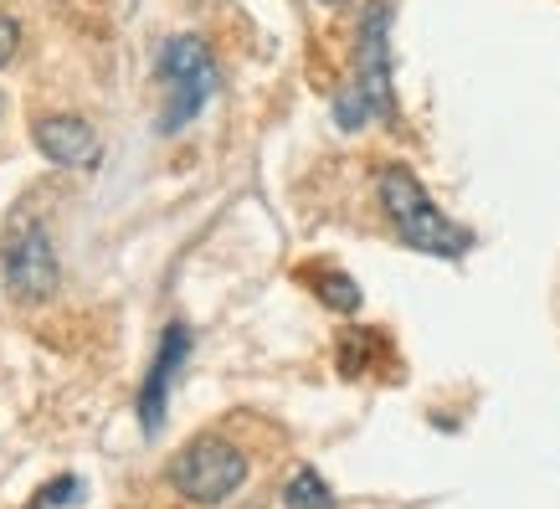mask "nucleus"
Returning a JSON list of instances; mask_svg holds the SVG:
<instances>
[{"label": "nucleus", "mask_w": 560, "mask_h": 509, "mask_svg": "<svg viewBox=\"0 0 560 509\" xmlns=\"http://www.w3.org/2000/svg\"><path fill=\"white\" fill-rule=\"evenodd\" d=\"M375 190H381V211H386L396 242H407L411 253L463 257L474 247V232L447 217V211L432 201V190H427L407 165H386L375 175Z\"/></svg>", "instance_id": "obj_1"}, {"label": "nucleus", "mask_w": 560, "mask_h": 509, "mask_svg": "<svg viewBox=\"0 0 560 509\" xmlns=\"http://www.w3.org/2000/svg\"><path fill=\"white\" fill-rule=\"evenodd\" d=\"M390 114H396V103H390V0H371L355 42V78L335 99V124L365 129Z\"/></svg>", "instance_id": "obj_2"}, {"label": "nucleus", "mask_w": 560, "mask_h": 509, "mask_svg": "<svg viewBox=\"0 0 560 509\" xmlns=\"http://www.w3.org/2000/svg\"><path fill=\"white\" fill-rule=\"evenodd\" d=\"M160 88H165L160 135H180V129L201 119V108L217 99L221 88V68L201 36H171L160 47Z\"/></svg>", "instance_id": "obj_3"}, {"label": "nucleus", "mask_w": 560, "mask_h": 509, "mask_svg": "<svg viewBox=\"0 0 560 509\" xmlns=\"http://www.w3.org/2000/svg\"><path fill=\"white\" fill-rule=\"evenodd\" d=\"M242 484H247V453L226 438L186 442L171 463V489L201 509H217L226 499H237Z\"/></svg>", "instance_id": "obj_4"}, {"label": "nucleus", "mask_w": 560, "mask_h": 509, "mask_svg": "<svg viewBox=\"0 0 560 509\" xmlns=\"http://www.w3.org/2000/svg\"><path fill=\"white\" fill-rule=\"evenodd\" d=\"M0 268H5V289L21 304H42L51 289H57V253H51L47 227L36 217L21 211L5 232V247H0Z\"/></svg>", "instance_id": "obj_5"}, {"label": "nucleus", "mask_w": 560, "mask_h": 509, "mask_svg": "<svg viewBox=\"0 0 560 509\" xmlns=\"http://www.w3.org/2000/svg\"><path fill=\"white\" fill-rule=\"evenodd\" d=\"M190 356V329L186 324H171L165 335H160V350H154L150 360V375H144V386H139V423H144V432H160V423H165V407H171V386L175 375H180V366H186Z\"/></svg>", "instance_id": "obj_6"}, {"label": "nucleus", "mask_w": 560, "mask_h": 509, "mask_svg": "<svg viewBox=\"0 0 560 509\" xmlns=\"http://www.w3.org/2000/svg\"><path fill=\"white\" fill-rule=\"evenodd\" d=\"M32 139H36V150L62 170H93L103 154L98 129L88 119H78V114H42L32 124Z\"/></svg>", "instance_id": "obj_7"}, {"label": "nucleus", "mask_w": 560, "mask_h": 509, "mask_svg": "<svg viewBox=\"0 0 560 509\" xmlns=\"http://www.w3.org/2000/svg\"><path fill=\"white\" fill-rule=\"evenodd\" d=\"M283 505L289 509H335V489H329L314 468H299V474L289 478V489H283Z\"/></svg>", "instance_id": "obj_8"}, {"label": "nucleus", "mask_w": 560, "mask_h": 509, "mask_svg": "<svg viewBox=\"0 0 560 509\" xmlns=\"http://www.w3.org/2000/svg\"><path fill=\"white\" fill-rule=\"evenodd\" d=\"M314 289H319V299L335 309V314H355L360 309V289L350 273H324V284H314Z\"/></svg>", "instance_id": "obj_9"}, {"label": "nucleus", "mask_w": 560, "mask_h": 509, "mask_svg": "<svg viewBox=\"0 0 560 509\" xmlns=\"http://www.w3.org/2000/svg\"><path fill=\"white\" fill-rule=\"evenodd\" d=\"M83 499V484L78 478H57V484H47V489L32 499V509H51V505H78Z\"/></svg>", "instance_id": "obj_10"}, {"label": "nucleus", "mask_w": 560, "mask_h": 509, "mask_svg": "<svg viewBox=\"0 0 560 509\" xmlns=\"http://www.w3.org/2000/svg\"><path fill=\"white\" fill-rule=\"evenodd\" d=\"M16 42H21V26L11 16H0V68L16 57Z\"/></svg>", "instance_id": "obj_11"}, {"label": "nucleus", "mask_w": 560, "mask_h": 509, "mask_svg": "<svg viewBox=\"0 0 560 509\" xmlns=\"http://www.w3.org/2000/svg\"><path fill=\"white\" fill-rule=\"evenodd\" d=\"M319 5H340V0H319Z\"/></svg>", "instance_id": "obj_12"}]
</instances>
